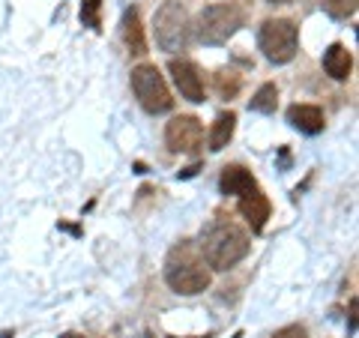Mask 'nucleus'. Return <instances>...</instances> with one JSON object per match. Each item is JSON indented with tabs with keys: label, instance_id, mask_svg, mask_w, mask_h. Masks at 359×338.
<instances>
[{
	"label": "nucleus",
	"instance_id": "obj_20",
	"mask_svg": "<svg viewBox=\"0 0 359 338\" xmlns=\"http://www.w3.org/2000/svg\"><path fill=\"white\" fill-rule=\"evenodd\" d=\"M269 4H287V0H269Z\"/></svg>",
	"mask_w": 359,
	"mask_h": 338
},
{
	"label": "nucleus",
	"instance_id": "obj_10",
	"mask_svg": "<svg viewBox=\"0 0 359 338\" xmlns=\"http://www.w3.org/2000/svg\"><path fill=\"white\" fill-rule=\"evenodd\" d=\"M219 189L224 191V195H249L252 189H257V180L255 174L249 171V168H243V165H224L222 168V177H219Z\"/></svg>",
	"mask_w": 359,
	"mask_h": 338
},
{
	"label": "nucleus",
	"instance_id": "obj_2",
	"mask_svg": "<svg viewBox=\"0 0 359 338\" xmlns=\"http://www.w3.org/2000/svg\"><path fill=\"white\" fill-rule=\"evenodd\" d=\"M165 281L168 288L183 297L204 294L210 288V266L204 264L198 245L189 240H180L165 257Z\"/></svg>",
	"mask_w": 359,
	"mask_h": 338
},
{
	"label": "nucleus",
	"instance_id": "obj_5",
	"mask_svg": "<svg viewBox=\"0 0 359 338\" xmlns=\"http://www.w3.org/2000/svg\"><path fill=\"white\" fill-rule=\"evenodd\" d=\"M257 45H261L264 58L276 66H285L297 58L299 48V27L290 18H269L257 30Z\"/></svg>",
	"mask_w": 359,
	"mask_h": 338
},
{
	"label": "nucleus",
	"instance_id": "obj_19",
	"mask_svg": "<svg viewBox=\"0 0 359 338\" xmlns=\"http://www.w3.org/2000/svg\"><path fill=\"white\" fill-rule=\"evenodd\" d=\"M273 338H309V332H306V326L290 323V326H282L278 332H273Z\"/></svg>",
	"mask_w": 359,
	"mask_h": 338
},
{
	"label": "nucleus",
	"instance_id": "obj_6",
	"mask_svg": "<svg viewBox=\"0 0 359 338\" xmlns=\"http://www.w3.org/2000/svg\"><path fill=\"white\" fill-rule=\"evenodd\" d=\"M132 90L147 114H168L174 108L171 90H168L162 72L153 63H141L132 69Z\"/></svg>",
	"mask_w": 359,
	"mask_h": 338
},
{
	"label": "nucleus",
	"instance_id": "obj_3",
	"mask_svg": "<svg viewBox=\"0 0 359 338\" xmlns=\"http://www.w3.org/2000/svg\"><path fill=\"white\" fill-rule=\"evenodd\" d=\"M153 33H156V45L168 54L186 51L189 39H192V21L183 4L177 0H165L153 15Z\"/></svg>",
	"mask_w": 359,
	"mask_h": 338
},
{
	"label": "nucleus",
	"instance_id": "obj_18",
	"mask_svg": "<svg viewBox=\"0 0 359 338\" xmlns=\"http://www.w3.org/2000/svg\"><path fill=\"white\" fill-rule=\"evenodd\" d=\"M99 9H102V0H84V4H81V21H84L90 30H102Z\"/></svg>",
	"mask_w": 359,
	"mask_h": 338
},
{
	"label": "nucleus",
	"instance_id": "obj_22",
	"mask_svg": "<svg viewBox=\"0 0 359 338\" xmlns=\"http://www.w3.org/2000/svg\"><path fill=\"white\" fill-rule=\"evenodd\" d=\"M171 338H177V335H171Z\"/></svg>",
	"mask_w": 359,
	"mask_h": 338
},
{
	"label": "nucleus",
	"instance_id": "obj_1",
	"mask_svg": "<svg viewBox=\"0 0 359 338\" xmlns=\"http://www.w3.org/2000/svg\"><path fill=\"white\" fill-rule=\"evenodd\" d=\"M252 249V240L237 222H228V219H216L210 222L204 234H201V243H198V252L204 257V264L210 269H224L237 266L245 255Z\"/></svg>",
	"mask_w": 359,
	"mask_h": 338
},
{
	"label": "nucleus",
	"instance_id": "obj_12",
	"mask_svg": "<svg viewBox=\"0 0 359 338\" xmlns=\"http://www.w3.org/2000/svg\"><path fill=\"white\" fill-rule=\"evenodd\" d=\"M123 42H126V48L132 54H138V58L147 54V36H144L141 15H138V9L135 6H129L126 13H123Z\"/></svg>",
	"mask_w": 359,
	"mask_h": 338
},
{
	"label": "nucleus",
	"instance_id": "obj_15",
	"mask_svg": "<svg viewBox=\"0 0 359 338\" xmlns=\"http://www.w3.org/2000/svg\"><path fill=\"white\" fill-rule=\"evenodd\" d=\"M276 105H278V87L273 81L257 87V93L252 96V111H257V114H273Z\"/></svg>",
	"mask_w": 359,
	"mask_h": 338
},
{
	"label": "nucleus",
	"instance_id": "obj_9",
	"mask_svg": "<svg viewBox=\"0 0 359 338\" xmlns=\"http://www.w3.org/2000/svg\"><path fill=\"white\" fill-rule=\"evenodd\" d=\"M240 212H243V219L252 224V231L261 234L266 219H269V212H273V204H269V198L264 195L261 189H252L249 195L240 198Z\"/></svg>",
	"mask_w": 359,
	"mask_h": 338
},
{
	"label": "nucleus",
	"instance_id": "obj_14",
	"mask_svg": "<svg viewBox=\"0 0 359 338\" xmlns=\"http://www.w3.org/2000/svg\"><path fill=\"white\" fill-rule=\"evenodd\" d=\"M233 129H237V114H233V111L219 114L216 123H212V129H210V150L219 153V150L228 147L231 138H233Z\"/></svg>",
	"mask_w": 359,
	"mask_h": 338
},
{
	"label": "nucleus",
	"instance_id": "obj_21",
	"mask_svg": "<svg viewBox=\"0 0 359 338\" xmlns=\"http://www.w3.org/2000/svg\"><path fill=\"white\" fill-rule=\"evenodd\" d=\"M63 338H78V335H72V332H69V335H63Z\"/></svg>",
	"mask_w": 359,
	"mask_h": 338
},
{
	"label": "nucleus",
	"instance_id": "obj_13",
	"mask_svg": "<svg viewBox=\"0 0 359 338\" xmlns=\"http://www.w3.org/2000/svg\"><path fill=\"white\" fill-rule=\"evenodd\" d=\"M323 69H327V75L335 78V81H344V78L351 75V69H353L351 51H347L341 42H332L330 48L323 51Z\"/></svg>",
	"mask_w": 359,
	"mask_h": 338
},
{
	"label": "nucleus",
	"instance_id": "obj_7",
	"mask_svg": "<svg viewBox=\"0 0 359 338\" xmlns=\"http://www.w3.org/2000/svg\"><path fill=\"white\" fill-rule=\"evenodd\" d=\"M165 144L171 153H198L204 144V126L192 114H180L165 126Z\"/></svg>",
	"mask_w": 359,
	"mask_h": 338
},
{
	"label": "nucleus",
	"instance_id": "obj_11",
	"mask_svg": "<svg viewBox=\"0 0 359 338\" xmlns=\"http://www.w3.org/2000/svg\"><path fill=\"white\" fill-rule=\"evenodd\" d=\"M287 123L302 135H318L323 132V111L318 105H290L287 108Z\"/></svg>",
	"mask_w": 359,
	"mask_h": 338
},
{
	"label": "nucleus",
	"instance_id": "obj_16",
	"mask_svg": "<svg viewBox=\"0 0 359 338\" xmlns=\"http://www.w3.org/2000/svg\"><path fill=\"white\" fill-rule=\"evenodd\" d=\"M323 13L332 15V18H353L356 15V0H323Z\"/></svg>",
	"mask_w": 359,
	"mask_h": 338
},
{
	"label": "nucleus",
	"instance_id": "obj_8",
	"mask_svg": "<svg viewBox=\"0 0 359 338\" xmlns=\"http://www.w3.org/2000/svg\"><path fill=\"white\" fill-rule=\"evenodd\" d=\"M168 72H171L180 96L189 99V102H204V72L198 69V63L174 58L171 63H168Z\"/></svg>",
	"mask_w": 359,
	"mask_h": 338
},
{
	"label": "nucleus",
	"instance_id": "obj_4",
	"mask_svg": "<svg viewBox=\"0 0 359 338\" xmlns=\"http://www.w3.org/2000/svg\"><path fill=\"white\" fill-rule=\"evenodd\" d=\"M243 25H245V13L240 4H212L201 9L195 36L204 45H224Z\"/></svg>",
	"mask_w": 359,
	"mask_h": 338
},
{
	"label": "nucleus",
	"instance_id": "obj_17",
	"mask_svg": "<svg viewBox=\"0 0 359 338\" xmlns=\"http://www.w3.org/2000/svg\"><path fill=\"white\" fill-rule=\"evenodd\" d=\"M216 90H219V96L222 99H233L237 96V90H240V75L237 72H216Z\"/></svg>",
	"mask_w": 359,
	"mask_h": 338
}]
</instances>
